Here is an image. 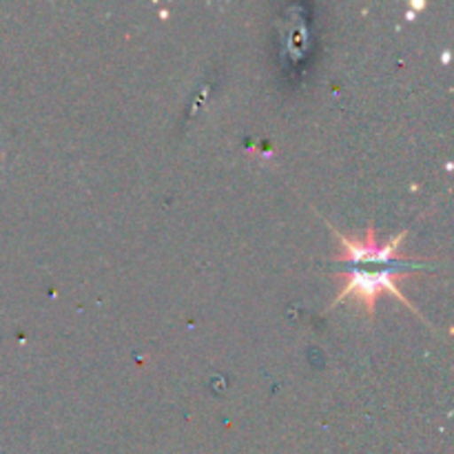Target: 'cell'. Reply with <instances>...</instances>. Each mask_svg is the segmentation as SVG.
I'll return each mask as SVG.
<instances>
[{
  "mask_svg": "<svg viewBox=\"0 0 454 454\" xmlns=\"http://www.w3.org/2000/svg\"><path fill=\"white\" fill-rule=\"evenodd\" d=\"M331 226V224H328ZM333 233L340 239L341 248L333 260L344 262V264H371V266H381V269H408V266H421V262H408L402 255V242L406 238V231L397 233L395 238H390L388 242H380L377 239L375 226H368L366 235L364 238H348L341 231L333 229Z\"/></svg>",
  "mask_w": 454,
  "mask_h": 454,
  "instance_id": "2",
  "label": "cell"
},
{
  "mask_svg": "<svg viewBox=\"0 0 454 454\" xmlns=\"http://www.w3.org/2000/svg\"><path fill=\"white\" fill-rule=\"evenodd\" d=\"M408 273L406 269H359V266H353L350 269V275L341 278V291L340 295L335 297V301L331 304V309L340 306L341 301H346L348 297H355L359 304L366 309V313L371 317H375V304L377 297L381 293H393L402 304H406L412 313L419 315V309L403 295L402 286H399V279H406Z\"/></svg>",
  "mask_w": 454,
  "mask_h": 454,
  "instance_id": "1",
  "label": "cell"
}]
</instances>
